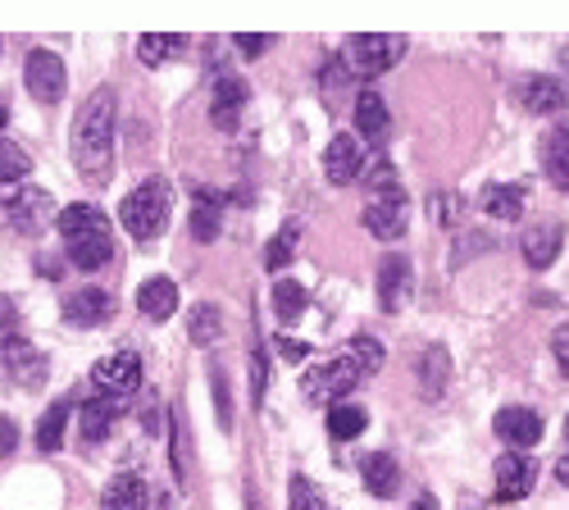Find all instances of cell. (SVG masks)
<instances>
[{
    "mask_svg": "<svg viewBox=\"0 0 569 510\" xmlns=\"http://www.w3.org/2000/svg\"><path fill=\"white\" fill-rule=\"evenodd\" d=\"M565 442H569V414H565Z\"/></svg>",
    "mask_w": 569,
    "mask_h": 510,
    "instance_id": "48",
    "label": "cell"
},
{
    "mask_svg": "<svg viewBox=\"0 0 569 510\" xmlns=\"http://www.w3.org/2000/svg\"><path fill=\"white\" fill-rule=\"evenodd\" d=\"M60 219V206L46 188L32 182H14V188H0V223L19 238H41L46 228Z\"/></svg>",
    "mask_w": 569,
    "mask_h": 510,
    "instance_id": "5",
    "label": "cell"
},
{
    "mask_svg": "<svg viewBox=\"0 0 569 510\" xmlns=\"http://www.w3.org/2000/svg\"><path fill=\"white\" fill-rule=\"evenodd\" d=\"M565 101H569V91L560 78H529L519 87V106L529 114H556V110H565Z\"/></svg>",
    "mask_w": 569,
    "mask_h": 510,
    "instance_id": "24",
    "label": "cell"
},
{
    "mask_svg": "<svg viewBox=\"0 0 569 510\" xmlns=\"http://www.w3.org/2000/svg\"><path fill=\"white\" fill-rule=\"evenodd\" d=\"M415 292V269L406 256H383V264H378V306H383L388 314H397Z\"/></svg>",
    "mask_w": 569,
    "mask_h": 510,
    "instance_id": "16",
    "label": "cell"
},
{
    "mask_svg": "<svg viewBox=\"0 0 569 510\" xmlns=\"http://www.w3.org/2000/svg\"><path fill=\"white\" fill-rule=\"evenodd\" d=\"M542 173L556 182L560 192H569V119H560L542 137Z\"/></svg>",
    "mask_w": 569,
    "mask_h": 510,
    "instance_id": "20",
    "label": "cell"
},
{
    "mask_svg": "<svg viewBox=\"0 0 569 510\" xmlns=\"http://www.w3.org/2000/svg\"><path fill=\"white\" fill-rule=\"evenodd\" d=\"M56 228H60V238H64V251H69V264H73V269L91 273V269L110 264V256H114V233H110V219H106L97 206H91V201L64 206L60 219H56Z\"/></svg>",
    "mask_w": 569,
    "mask_h": 510,
    "instance_id": "3",
    "label": "cell"
},
{
    "mask_svg": "<svg viewBox=\"0 0 569 510\" xmlns=\"http://www.w3.org/2000/svg\"><path fill=\"white\" fill-rule=\"evenodd\" d=\"M378 364H383V347H378L373 338H356L333 360L306 369L301 392L315 397V401H342V397H351V388H360L369 374H378Z\"/></svg>",
    "mask_w": 569,
    "mask_h": 510,
    "instance_id": "2",
    "label": "cell"
},
{
    "mask_svg": "<svg viewBox=\"0 0 569 510\" xmlns=\"http://www.w3.org/2000/svg\"><path fill=\"white\" fill-rule=\"evenodd\" d=\"M310 306V292L301 288V283H292V278H282V283L273 288V314L282 319V323H292V319H301V310Z\"/></svg>",
    "mask_w": 569,
    "mask_h": 510,
    "instance_id": "34",
    "label": "cell"
},
{
    "mask_svg": "<svg viewBox=\"0 0 569 510\" xmlns=\"http://www.w3.org/2000/svg\"><path fill=\"white\" fill-rule=\"evenodd\" d=\"M365 424H369V414H365V406H356V401H338L333 410H328V438H333V442L360 438Z\"/></svg>",
    "mask_w": 569,
    "mask_h": 510,
    "instance_id": "28",
    "label": "cell"
},
{
    "mask_svg": "<svg viewBox=\"0 0 569 510\" xmlns=\"http://www.w3.org/2000/svg\"><path fill=\"white\" fill-rule=\"evenodd\" d=\"M406 56V37H383V32H365V37H351L347 41V69H356V78H378L388 73L397 60Z\"/></svg>",
    "mask_w": 569,
    "mask_h": 510,
    "instance_id": "6",
    "label": "cell"
},
{
    "mask_svg": "<svg viewBox=\"0 0 569 510\" xmlns=\"http://www.w3.org/2000/svg\"><path fill=\"white\" fill-rule=\"evenodd\" d=\"M119 414H123V397H106V392H101V397L82 401V438H87V442H106Z\"/></svg>",
    "mask_w": 569,
    "mask_h": 510,
    "instance_id": "22",
    "label": "cell"
},
{
    "mask_svg": "<svg viewBox=\"0 0 569 510\" xmlns=\"http://www.w3.org/2000/svg\"><path fill=\"white\" fill-rule=\"evenodd\" d=\"M114 310H119V301L106 288H78L60 301V319L69 329H101V323L114 319Z\"/></svg>",
    "mask_w": 569,
    "mask_h": 510,
    "instance_id": "8",
    "label": "cell"
},
{
    "mask_svg": "<svg viewBox=\"0 0 569 510\" xmlns=\"http://www.w3.org/2000/svg\"><path fill=\"white\" fill-rule=\"evenodd\" d=\"M429 214H433L442 228H456V223L465 219V197H460V192H438V197H429Z\"/></svg>",
    "mask_w": 569,
    "mask_h": 510,
    "instance_id": "35",
    "label": "cell"
},
{
    "mask_svg": "<svg viewBox=\"0 0 569 510\" xmlns=\"http://www.w3.org/2000/svg\"><path fill=\"white\" fill-rule=\"evenodd\" d=\"M492 429H497V438H501L510 451H529V447L542 442V414L529 410V406H506V410H497Z\"/></svg>",
    "mask_w": 569,
    "mask_h": 510,
    "instance_id": "15",
    "label": "cell"
},
{
    "mask_svg": "<svg viewBox=\"0 0 569 510\" xmlns=\"http://www.w3.org/2000/svg\"><path fill=\"white\" fill-rule=\"evenodd\" d=\"M28 173H32V156L19 142H10V137H0V188H14Z\"/></svg>",
    "mask_w": 569,
    "mask_h": 510,
    "instance_id": "33",
    "label": "cell"
},
{
    "mask_svg": "<svg viewBox=\"0 0 569 510\" xmlns=\"http://www.w3.org/2000/svg\"><path fill=\"white\" fill-rule=\"evenodd\" d=\"M297 242H301V219H288L282 223V233H273L269 247H264V269L278 273L282 264H292L297 260Z\"/></svg>",
    "mask_w": 569,
    "mask_h": 510,
    "instance_id": "30",
    "label": "cell"
},
{
    "mask_svg": "<svg viewBox=\"0 0 569 510\" xmlns=\"http://www.w3.org/2000/svg\"><path fill=\"white\" fill-rule=\"evenodd\" d=\"M525 201H529V182H488V188L479 192L483 214L501 219V223L525 219Z\"/></svg>",
    "mask_w": 569,
    "mask_h": 510,
    "instance_id": "17",
    "label": "cell"
},
{
    "mask_svg": "<svg viewBox=\"0 0 569 510\" xmlns=\"http://www.w3.org/2000/svg\"><path fill=\"white\" fill-rule=\"evenodd\" d=\"M388 101L378 97V91H360L356 97V128H360V137L365 142H383L388 137Z\"/></svg>",
    "mask_w": 569,
    "mask_h": 510,
    "instance_id": "25",
    "label": "cell"
},
{
    "mask_svg": "<svg viewBox=\"0 0 569 510\" xmlns=\"http://www.w3.org/2000/svg\"><path fill=\"white\" fill-rule=\"evenodd\" d=\"M91 383H97V392H106V397H132L141 388V356L114 351V356L97 360L91 364Z\"/></svg>",
    "mask_w": 569,
    "mask_h": 510,
    "instance_id": "10",
    "label": "cell"
},
{
    "mask_svg": "<svg viewBox=\"0 0 569 510\" xmlns=\"http://www.w3.org/2000/svg\"><path fill=\"white\" fill-rule=\"evenodd\" d=\"M69 401H56V406H46V414H41V420H37V451H46V456H51V451H60V442H64V429H69Z\"/></svg>",
    "mask_w": 569,
    "mask_h": 510,
    "instance_id": "27",
    "label": "cell"
},
{
    "mask_svg": "<svg viewBox=\"0 0 569 510\" xmlns=\"http://www.w3.org/2000/svg\"><path fill=\"white\" fill-rule=\"evenodd\" d=\"M278 351L288 356V360H310V342H297V338H282Z\"/></svg>",
    "mask_w": 569,
    "mask_h": 510,
    "instance_id": "43",
    "label": "cell"
},
{
    "mask_svg": "<svg viewBox=\"0 0 569 510\" xmlns=\"http://www.w3.org/2000/svg\"><path fill=\"white\" fill-rule=\"evenodd\" d=\"M360 479H365V492L378 497V501H388L401 492V466L388 456V451H373L360 460Z\"/></svg>",
    "mask_w": 569,
    "mask_h": 510,
    "instance_id": "19",
    "label": "cell"
},
{
    "mask_svg": "<svg viewBox=\"0 0 569 510\" xmlns=\"http://www.w3.org/2000/svg\"><path fill=\"white\" fill-rule=\"evenodd\" d=\"M6 119H10V114H6V106H0V128H6Z\"/></svg>",
    "mask_w": 569,
    "mask_h": 510,
    "instance_id": "47",
    "label": "cell"
},
{
    "mask_svg": "<svg viewBox=\"0 0 569 510\" xmlns=\"http://www.w3.org/2000/svg\"><path fill=\"white\" fill-rule=\"evenodd\" d=\"M169 214H173V182L169 178H147L119 206V223L132 242H156L169 228Z\"/></svg>",
    "mask_w": 569,
    "mask_h": 510,
    "instance_id": "4",
    "label": "cell"
},
{
    "mask_svg": "<svg viewBox=\"0 0 569 510\" xmlns=\"http://www.w3.org/2000/svg\"><path fill=\"white\" fill-rule=\"evenodd\" d=\"M264 388H269V356L260 342H251V406L264 401Z\"/></svg>",
    "mask_w": 569,
    "mask_h": 510,
    "instance_id": "36",
    "label": "cell"
},
{
    "mask_svg": "<svg viewBox=\"0 0 569 510\" xmlns=\"http://www.w3.org/2000/svg\"><path fill=\"white\" fill-rule=\"evenodd\" d=\"M182 51H187V37H178V32H147L137 41V60L141 64H164V60H173Z\"/></svg>",
    "mask_w": 569,
    "mask_h": 510,
    "instance_id": "29",
    "label": "cell"
},
{
    "mask_svg": "<svg viewBox=\"0 0 569 510\" xmlns=\"http://www.w3.org/2000/svg\"><path fill=\"white\" fill-rule=\"evenodd\" d=\"M101 510H151V492L141 474H114L101 492Z\"/></svg>",
    "mask_w": 569,
    "mask_h": 510,
    "instance_id": "21",
    "label": "cell"
},
{
    "mask_svg": "<svg viewBox=\"0 0 569 510\" xmlns=\"http://www.w3.org/2000/svg\"><path fill=\"white\" fill-rule=\"evenodd\" d=\"M151 510H169V497H160V501H156V506H151Z\"/></svg>",
    "mask_w": 569,
    "mask_h": 510,
    "instance_id": "46",
    "label": "cell"
},
{
    "mask_svg": "<svg viewBox=\"0 0 569 510\" xmlns=\"http://www.w3.org/2000/svg\"><path fill=\"white\" fill-rule=\"evenodd\" d=\"M556 479H560V483H565V488H569V451H565V456H560V460H556Z\"/></svg>",
    "mask_w": 569,
    "mask_h": 510,
    "instance_id": "45",
    "label": "cell"
},
{
    "mask_svg": "<svg viewBox=\"0 0 569 510\" xmlns=\"http://www.w3.org/2000/svg\"><path fill=\"white\" fill-rule=\"evenodd\" d=\"M137 310L147 314V319H169L178 310V283H173L169 273L147 278V283L137 288Z\"/></svg>",
    "mask_w": 569,
    "mask_h": 510,
    "instance_id": "23",
    "label": "cell"
},
{
    "mask_svg": "<svg viewBox=\"0 0 569 510\" xmlns=\"http://www.w3.org/2000/svg\"><path fill=\"white\" fill-rule=\"evenodd\" d=\"M525 260H529V269H551L556 264V256H560V247H565V228H560V219H533V228L525 233Z\"/></svg>",
    "mask_w": 569,
    "mask_h": 510,
    "instance_id": "18",
    "label": "cell"
},
{
    "mask_svg": "<svg viewBox=\"0 0 569 510\" xmlns=\"http://www.w3.org/2000/svg\"><path fill=\"white\" fill-rule=\"evenodd\" d=\"M533 460L525 451H506L497 456V466H492V501H525L533 492Z\"/></svg>",
    "mask_w": 569,
    "mask_h": 510,
    "instance_id": "11",
    "label": "cell"
},
{
    "mask_svg": "<svg viewBox=\"0 0 569 510\" xmlns=\"http://www.w3.org/2000/svg\"><path fill=\"white\" fill-rule=\"evenodd\" d=\"M447 379H451L447 351H442V347H429V351H423V360H419V383H423V397L438 401V397H442V388H447Z\"/></svg>",
    "mask_w": 569,
    "mask_h": 510,
    "instance_id": "31",
    "label": "cell"
},
{
    "mask_svg": "<svg viewBox=\"0 0 569 510\" xmlns=\"http://www.w3.org/2000/svg\"><path fill=\"white\" fill-rule=\"evenodd\" d=\"M14 447H19V424H14V420H6V414H0V460H6Z\"/></svg>",
    "mask_w": 569,
    "mask_h": 510,
    "instance_id": "42",
    "label": "cell"
},
{
    "mask_svg": "<svg viewBox=\"0 0 569 510\" xmlns=\"http://www.w3.org/2000/svg\"><path fill=\"white\" fill-rule=\"evenodd\" d=\"M365 164H369V151L360 147V137H351V132H338L333 142H328V151H323V173H328V182H338V188L360 182Z\"/></svg>",
    "mask_w": 569,
    "mask_h": 510,
    "instance_id": "14",
    "label": "cell"
},
{
    "mask_svg": "<svg viewBox=\"0 0 569 510\" xmlns=\"http://www.w3.org/2000/svg\"><path fill=\"white\" fill-rule=\"evenodd\" d=\"M14 338H23V333H19V310H14L10 297H0V347L14 342Z\"/></svg>",
    "mask_w": 569,
    "mask_h": 510,
    "instance_id": "38",
    "label": "cell"
},
{
    "mask_svg": "<svg viewBox=\"0 0 569 510\" xmlns=\"http://www.w3.org/2000/svg\"><path fill=\"white\" fill-rule=\"evenodd\" d=\"M23 82H28V91H32V101L60 106V101H64V87H69L64 60H60L56 51H32L28 64H23Z\"/></svg>",
    "mask_w": 569,
    "mask_h": 510,
    "instance_id": "9",
    "label": "cell"
},
{
    "mask_svg": "<svg viewBox=\"0 0 569 510\" xmlns=\"http://www.w3.org/2000/svg\"><path fill=\"white\" fill-rule=\"evenodd\" d=\"M214 410H219V429L228 433L232 429V392H228L223 369H214Z\"/></svg>",
    "mask_w": 569,
    "mask_h": 510,
    "instance_id": "37",
    "label": "cell"
},
{
    "mask_svg": "<svg viewBox=\"0 0 569 510\" xmlns=\"http://www.w3.org/2000/svg\"><path fill=\"white\" fill-rule=\"evenodd\" d=\"M292 510H319V492L301 474H292Z\"/></svg>",
    "mask_w": 569,
    "mask_h": 510,
    "instance_id": "40",
    "label": "cell"
},
{
    "mask_svg": "<svg viewBox=\"0 0 569 510\" xmlns=\"http://www.w3.org/2000/svg\"><path fill=\"white\" fill-rule=\"evenodd\" d=\"M114 119H119V101L110 87H97L91 97L82 101L78 119H73V164L87 182H106L110 164H114Z\"/></svg>",
    "mask_w": 569,
    "mask_h": 510,
    "instance_id": "1",
    "label": "cell"
},
{
    "mask_svg": "<svg viewBox=\"0 0 569 510\" xmlns=\"http://www.w3.org/2000/svg\"><path fill=\"white\" fill-rule=\"evenodd\" d=\"M410 510H442V506H438V497H433V492H419Z\"/></svg>",
    "mask_w": 569,
    "mask_h": 510,
    "instance_id": "44",
    "label": "cell"
},
{
    "mask_svg": "<svg viewBox=\"0 0 569 510\" xmlns=\"http://www.w3.org/2000/svg\"><path fill=\"white\" fill-rule=\"evenodd\" d=\"M551 356H556V364H560V374L569 379V323H560V329H556V338H551Z\"/></svg>",
    "mask_w": 569,
    "mask_h": 510,
    "instance_id": "41",
    "label": "cell"
},
{
    "mask_svg": "<svg viewBox=\"0 0 569 510\" xmlns=\"http://www.w3.org/2000/svg\"><path fill=\"white\" fill-rule=\"evenodd\" d=\"M360 219H365V233H373L378 242H397L410 228V201L401 188H383V192H373Z\"/></svg>",
    "mask_w": 569,
    "mask_h": 510,
    "instance_id": "7",
    "label": "cell"
},
{
    "mask_svg": "<svg viewBox=\"0 0 569 510\" xmlns=\"http://www.w3.org/2000/svg\"><path fill=\"white\" fill-rule=\"evenodd\" d=\"M0 360H6V374L10 383H19L23 392H37L46 379H51V364H46V356L28 342V338H14L0 347Z\"/></svg>",
    "mask_w": 569,
    "mask_h": 510,
    "instance_id": "13",
    "label": "cell"
},
{
    "mask_svg": "<svg viewBox=\"0 0 569 510\" xmlns=\"http://www.w3.org/2000/svg\"><path fill=\"white\" fill-rule=\"evenodd\" d=\"M197 242H214L219 228H223V197L214 192H197V206H192V219H187Z\"/></svg>",
    "mask_w": 569,
    "mask_h": 510,
    "instance_id": "26",
    "label": "cell"
},
{
    "mask_svg": "<svg viewBox=\"0 0 569 510\" xmlns=\"http://www.w3.org/2000/svg\"><path fill=\"white\" fill-rule=\"evenodd\" d=\"M232 46H237V51H242L247 60H260L269 46H273V37H264V32H247V37H232Z\"/></svg>",
    "mask_w": 569,
    "mask_h": 510,
    "instance_id": "39",
    "label": "cell"
},
{
    "mask_svg": "<svg viewBox=\"0 0 569 510\" xmlns=\"http://www.w3.org/2000/svg\"><path fill=\"white\" fill-rule=\"evenodd\" d=\"M219 333H223V314H219V306H192V314H187V338H192L197 347H214L219 342Z\"/></svg>",
    "mask_w": 569,
    "mask_h": 510,
    "instance_id": "32",
    "label": "cell"
},
{
    "mask_svg": "<svg viewBox=\"0 0 569 510\" xmlns=\"http://www.w3.org/2000/svg\"><path fill=\"white\" fill-rule=\"evenodd\" d=\"M247 97H251L247 78L219 69V73H214V91H210V119H214V128L232 132L237 123H242V106H247Z\"/></svg>",
    "mask_w": 569,
    "mask_h": 510,
    "instance_id": "12",
    "label": "cell"
}]
</instances>
